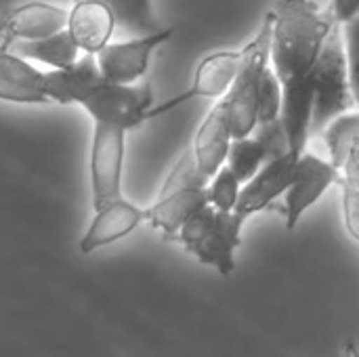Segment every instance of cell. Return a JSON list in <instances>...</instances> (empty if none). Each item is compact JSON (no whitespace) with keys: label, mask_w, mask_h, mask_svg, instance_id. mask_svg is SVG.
<instances>
[{"label":"cell","mask_w":359,"mask_h":357,"mask_svg":"<svg viewBox=\"0 0 359 357\" xmlns=\"http://www.w3.org/2000/svg\"><path fill=\"white\" fill-rule=\"evenodd\" d=\"M48 99L61 105H82L95 122L118 124L126 130L147 120L154 107L151 86L145 84H118L107 80L99 65L97 55L86 53L63 69L46 72Z\"/></svg>","instance_id":"1"},{"label":"cell","mask_w":359,"mask_h":357,"mask_svg":"<svg viewBox=\"0 0 359 357\" xmlns=\"http://www.w3.org/2000/svg\"><path fill=\"white\" fill-rule=\"evenodd\" d=\"M334 23L332 8L322 11L316 0H278L269 61L282 84L311 78V69Z\"/></svg>","instance_id":"2"},{"label":"cell","mask_w":359,"mask_h":357,"mask_svg":"<svg viewBox=\"0 0 359 357\" xmlns=\"http://www.w3.org/2000/svg\"><path fill=\"white\" fill-rule=\"evenodd\" d=\"M244 223L233 210H217L212 204H206L183 223L172 242L183 244L202 265L229 276L236 269V250L242 244Z\"/></svg>","instance_id":"3"},{"label":"cell","mask_w":359,"mask_h":357,"mask_svg":"<svg viewBox=\"0 0 359 357\" xmlns=\"http://www.w3.org/2000/svg\"><path fill=\"white\" fill-rule=\"evenodd\" d=\"M313 112H311V137L324 133V128L341 114L349 112L353 101L349 86L347 53L343 25L337 21L330 29L318 61L311 69Z\"/></svg>","instance_id":"4"},{"label":"cell","mask_w":359,"mask_h":357,"mask_svg":"<svg viewBox=\"0 0 359 357\" xmlns=\"http://www.w3.org/2000/svg\"><path fill=\"white\" fill-rule=\"evenodd\" d=\"M271 29H273V13H267L257 36L240 50L242 59H240L238 74H236L229 90L223 95L233 139L252 135V130L257 126L259 84H261L263 69L269 65Z\"/></svg>","instance_id":"5"},{"label":"cell","mask_w":359,"mask_h":357,"mask_svg":"<svg viewBox=\"0 0 359 357\" xmlns=\"http://www.w3.org/2000/svg\"><path fill=\"white\" fill-rule=\"evenodd\" d=\"M128 130L109 124L95 122L90 143V189L93 204L101 208L107 202L122 198V166H124V135Z\"/></svg>","instance_id":"6"},{"label":"cell","mask_w":359,"mask_h":357,"mask_svg":"<svg viewBox=\"0 0 359 357\" xmlns=\"http://www.w3.org/2000/svg\"><path fill=\"white\" fill-rule=\"evenodd\" d=\"M343 173L318 154L305 151L294 168L290 187L286 189V229L292 231L301 217L328 191L332 185H341Z\"/></svg>","instance_id":"7"},{"label":"cell","mask_w":359,"mask_h":357,"mask_svg":"<svg viewBox=\"0 0 359 357\" xmlns=\"http://www.w3.org/2000/svg\"><path fill=\"white\" fill-rule=\"evenodd\" d=\"M172 32V27H164L156 34L130 38L126 42H107L101 50L95 53L101 74L118 84H135L141 76H145L154 50L170 40Z\"/></svg>","instance_id":"8"},{"label":"cell","mask_w":359,"mask_h":357,"mask_svg":"<svg viewBox=\"0 0 359 357\" xmlns=\"http://www.w3.org/2000/svg\"><path fill=\"white\" fill-rule=\"evenodd\" d=\"M240 59H242L240 50H219V53L204 57L196 69L191 86L187 90L179 93L177 97L151 107L147 114V120L156 118L160 114H166L191 99H221L229 90V86L238 74Z\"/></svg>","instance_id":"9"},{"label":"cell","mask_w":359,"mask_h":357,"mask_svg":"<svg viewBox=\"0 0 359 357\" xmlns=\"http://www.w3.org/2000/svg\"><path fill=\"white\" fill-rule=\"evenodd\" d=\"M299 158L301 156L288 151L282 158L265 162L261 170L250 181H246L244 187L240 189V198L233 213L246 221L248 217L269 208L290 187Z\"/></svg>","instance_id":"10"},{"label":"cell","mask_w":359,"mask_h":357,"mask_svg":"<svg viewBox=\"0 0 359 357\" xmlns=\"http://www.w3.org/2000/svg\"><path fill=\"white\" fill-rule=\"evenodd\" d=\"M67 11L48 2H25L8 8L0 17V48H8L15 40H36L53 36L67 27Z\"/></svg>","instance_id":"11"},{"label":"cell","mask_w":359,"mask_h":357,"mask_svg":"<svg viewBox=\"0 0 359 357\" xmlns=\"http://www.w3.org/2000/svg\"><path fill=\"white\" fill-rule=\"evenodd\" d=\"M145 221V210L128 202L124 196L95 208V219L80 240V252L90 255L107 244H114L135 231Z\"/></svg>","instance_id":"12"},{"label":"cell","mask_w":359,"mask_h":357,"mask_svg":"<svg viewBox=\"0 0 359 357\" xmlns=\"http://www.w3.org/2000/svg\"><path fill=\"white\" fill-rule=\"evenodd\" d=\"M0 101L11 103H46V72L36 69L25 57L0 48Z\"/></svg>","instance_id":"13"},{"label":"cell","mask_w":359,"mask_h":357,"mask_svg":"<svg viewBox=\"0 0 359 357\" xmlns=\"http://www.w3.org/2000/svg\"><path fill=\"white\" fill-rule=\"evenodd\" d=\"M231 128H229V116L223 97L219 103L208 112L204 122L200 124L196 139H194V158L198 164V170L210 181L221 166L227 162L229 145H231Z\"/></svg>","instance_id":"14"},{"label":"cell","mask_w":359,"mask_h":357,"mask_svg":"<svg viewBox=\"0 0 359 357\" xmlns=\"http://www.w3.org/2000/svg\"><path fill=\"white\" fill-rule=\"evenodd\" d=\"M206 204H210L206 185L168 189L160 194L154 206L145 208V221H149L151 227L160 229L166 240H172L183 223Z\"/></svg>","instance_id":"15"},{"label":"cell","mask_w":359,"mask_h":357,"mask_svg":"<svg viewBox=\"0 0 359 357\" xmlns=\"http://www.w3.org/2000/svg\"><path fill=\"white\" fill-rule=\"evenodd\" d=\"M116 29V17L103 0H76L67 15V32L84 53L101 50Z\"/></svg>","instance_id":"16"},{"label":"cell","mask_w":359,"mask_h":357,"mask_svg":"<svg viewBox=\"0 0 359 357\" xmlns=\"http://www.w3.org/2000/svg\"><path fill=\"white\" fill-rule=\"evenodd\" d=\"M8 50L21 55L25 59L42 61L55 69H63L78 61L80 46L76 44L74 36L65 27L53 36H44V38H36V40H15L8 46Z\"/></svg>","instance_id":"17"},{"label":"cell","mask_w":359,"mask_h":357,"mask_svg":"<svg viewBox=\"0 0 359 357\" xmlns=\"http://www.w3.org/2000/svg\"><path fill=\"white\" fill-rule=\"evenodd\" d=\"M114 17L116 25L133 36H147L164 29L151 8V0H103Z\"/></svg>","instance_id":"18"},{"label":"cell","mask_w":359,"mask_h":357,"mask_svg":"<svg viewBox=\"0 0 359 357\" xmlns=\"http://www.w3.org/2000/svg\"><path fill=\"white\" fill-rule=\"evenodd\" d=\"M324 141L330 162L343 173V166L359 141V112H345L324 128Z\"/></svg>","instance_id":"19"},{"label":"cell","mask_w":359,"mask_h":357,"mask_svg":"<svg viewBox=\"0 0 359 357\" xmlns=\"http://www.w3.org/2000/svg\"><path fill=\"white\" fill-rule=\"evenodd\" d=\"M265 162H267L265 149H263L261 141L255 135H248V137H242V139H231L225 164L231 168V173L240 179L242 185L246 181H250L261 170V166Z\"/></svg>","instance_id":"20"},{"label":"cell","mask_w":359,"mask_h":357,"mask_svg":"<svg viewBox=\"0 0 359 357\" xmlns=\"http://www.w3.org/2000/svg\"><path fill=\"white\" fill-rule=\"evenodd\" d=\"M282 82L271 67V63L263 69L261 84H259V105H257V124L267 122L280 116L282 112Z\"/></svg>","instance_id":"21"},{"label":"cell","mask_w":359,"mask_h":357,"mask_svg":"<svg viewBox=\"0 0 359 357\" xmlns=\"http://www.w3.org/2000/svg\"><path fill=\"white\" fill-rule=\"evenodd\" d=\"M210 185H206L208 189V202L217 208V210H233L240 198V189L242 183L240 179L231 173V168L225 164L217 170V175L208 181Z\"/></svg>","instance_id":"22"},{"label":"cell","mask_w":359,"mask_h":357,"mask_svg":"<svg viewBox=\"0 0 359 357\" xmlns=\"http://www.w3.org/2000/svg\"><path fill=\"white\" fill-rule=\"evenodd\" d=\"M252 135L261 141L263 149H265V156H267V162L269 160H276V158H282L290 151V143H288V135H286V128H284V122L282 118H273V120H267V122H259L252 130Z\"/></svg>","instance_id":"23"},{"label":"cell","mask_w":359,"mask_h":357,"mask_svg":"<svg viewBox=\"0 0 359 357\" xmlns=\"http://www.w3.org/2000/svg\"><path fill=\"white\" fill-rule=\"evenodd\" d=\"M345 36V53H347V69H349V86L355 105H359V15L343 25Z\"/></svg>","instance_id":"24"},{"label":"cell","mask_w":359,"mask_h":357,"mask_svg":"<svg viewBox=\"0 0 359 357\" xmlns=\"http://www.w3.org/2000/svg\"><path fill=\"white\" fill-rule=\"evenodd\" d=\"M343 187V213H345V225L351 238L359 242V187L349 181H341Z\"/></svg>","instance_id":"25"},{"label":"cell","mask_w":359,"mask_h":357,"mask_svg":"<svg viewBox=\"0 0 359 357\" xmlns=\"http://www.w3.org/2000/svg\"><path fill=\"white\" fill-rule=\"evenodd\" d=\"M332 13L334 19L345 25L359 15V0H332Z\"/></svg>","instance_id":"26"},{"label":"cell","mask_w":359,"mask_h":357,"mask_svg":"<svg viewBox=\"0 0 359 357\" xmlns=\"http://www.w3.org/2000/svg\"><path fill=\"white\" fill-rule=\"evenodd\" d=\"M343 179L353 183L355 187H359V141L355 143V147L351 149L345 166H343Z\"/></svg>","instance_id":"27"},{"label":"cell","mask_w":359,"mask_h":357,"mask_svg":"<svg viewBox=\"0 0 359 357\" xmlns=\"http://www.w3.org/2000/svg\"><path fill=\"white\" fill-rule=\"evenodd\" d=\"M343 357H359V345L355 341H349L345 345V356Z\"/></svg>","instance_id":"28"},{"label":"cell","mask_w":359,"mask_h":357,"mask_svg":"<svg viewBox=\"0 0 359 357\" xmlns=\"http://www.w3.org/2000/svg\"><path fill=\"white\" fill-rule=\"evenodd\" d=\"M74 2H76V0H74Z\"/></svg>","instance_id":"29"}]
</instances>
